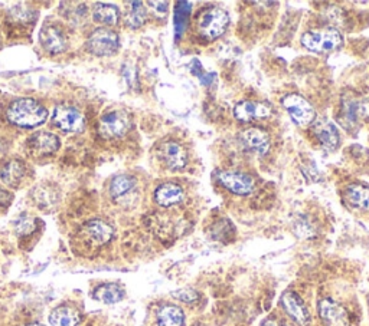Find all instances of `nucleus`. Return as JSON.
Here are the masks:
<instances>
[{
	"label": "nucleus",
	"instance_id": "nucleus-1",
	"mask_svg": "<svg viewBox=\"0 0 369 326\" xmlns=\"http://www.w3.org/2000/svg\"><path fill=\"white\" fill-rule=\"evenodd\" d=\"M8 121L20 128H36L48 118V110L36 99L19 98L6 111Z\"/></svg>",
	"mask_w": 369,
	"mask_h": 326
},
{
	"label": "nucleus",
	"instance_id": "nucleus-2",
	"mask_svg": "<svg viewBox=\"0 0 369 326\" xmlns=\"http://www.w3.org/2000/svg\"><path fill=\"white\" fill-rule=\"evenodd\" d=\"M113 236L114 229L107 221L102 218H94L81 225L77 239L85 250H97L111 242Z\"/></svg>",
	"mask_w": 369,
	"mask_h": 326
},
{
	"label": "nucleus",
	"instance_id": "nucleus-3",
	"mask_svg": "<svg viewBox=\"0 0 369 326\" xmlns=\"http://www.w3.org/2000/svg\"><path fill=\"white\" fill-rule=\"evenodd\" d=\"M228 23L230 16L224 9L209 8L204 10L198 19V31L205 39L212 40L225 32Z\"/></svg>",
	"mask_w": 369,
	"mask_h": 326
},
{
	"label": "nucleus",
	"instance_id": "nucleus-4",
	"mask_svg": "<svg viewBox=\"0 0 369 326\" xmlns=\"http://www.w3.org/2000/svg\"><path fill=\"white\" fill-rule=\"evenodd\" d=\"M302 43L313 52H329L342 43V36L336 29H319L306 32L302 36Z\"/></svg>",
	"mask_w": 369,
	"mask_h": 326
},
{
	"label": "nucleus",
	"instance_id": "nucleus-5",
	"mask_svg": "<svg viewBox=\"0 0 369 326\" xmlns=\"http://www.w3.org/2000/svg\"><path fill=\"white\" fill-rule=\"evenodd\" d=\"M87 49L95 57L114 55L118 49V35L107 28L95 29L87 39Z\"/></svg>",
	"mask_w": 369,
	"mask_h": 326
},
{
	"label": "nucleus",
	"instance_id": "nucleus-6",
	"mask_svg": "<svg viewBox=\"0 0 369 326\" xmlns=\"http://www.w3.org/2000/svg\"><path fill=\"white\" fill-rule=\"evenodd\" d=\"M281 104L287 110L290 118L298 125H300V127H306V125H310L312 122H314L316 119L314 108L303 96L298 94L286 95L281 99Z\"/></svg>",
	"mask_w": 369,
	"mask_h": 326
},
{
	"label": "nucleus",
	"instance_id": "nucleus-7",
	"mask_svg": "<svg viewBox=\"0 0 369 326\" xmlns=\"http://www.w3.org/2000/svg\"><path fill=\"white\" fill-rule=\"evenodd\" d=\"M130 118L123 111H110L98 122V134L103 138L113 140L126 135L130 130Z\"/></svg>",
	"mask_w": 369,
	"mask_h": 326
},
{
	"label": "nucleus",
	"instance_id": "nucleus-8",
	"mask_svg": "<svg viewBox=\"0 0 369 326\" xmlns=\"http://www.w3.org/2000/svg\"><path fill=\"white\" fill-rule=\"evenodd\" d=\"M53 122L64 133H80L85 127L83 114L77 108L68 105H60L55 108Z\"/></svg>",
	"mask_w": 369,
	"mask_h": 326
},
{
	"label": "nucleus",
	"instance_id": "nucleus-9",
	"mask_svg": "<svg viewBox=\"0 0 369 326\" xmlns=\"http://www.w3.org/2000/svg\"><path fill=\"white\" fill-rule=\"evenodd\" d=\"M28 151L34 157H48L53 156L54 153L58 151L60 148V138L53 134V133H46L41 131L34 134L28 142Z\"/></svg>",
	"mask_w": 369,
	"mask_h": 326
},
{
	"label": "nucleus",
	"instance_id": "nucleus-10",
	"mask_svg": "<svg viewBox=\"0 0 369 326\" xmlns=\"http://www.w3.org/2000/svg\"><path fill=\"white\" fill-rule=\"evenodd\" d=\"M39 40L45 51L53 55L62 54L68 47V39L64 31H61L55 24H45L41 31Z\"/></svg>",
	"mask_w": 369,
	"mask_h": 326
},
{
	"label": "nucleus",
	"instance_id": "nucleus-11",
	"mask_svg": "<svg viewBox=\"0 0 369 326\" xmlns=\"http://www.w3.org/2000/svg\"><path fill=\"white\" fill-rule=\"evenodd\" d=\"M319 315L326 326H349L348 312L332 299H322L319 302Z\"/></svg>",
	"mask_w": 369,
	"mask_h": 326
},
{
	"label": "nucleus",
	"instance_id": "nucleus-12",
	"mask_svg": "<svg viewBox=\"0 0 369 326\" xmlns=\"http://www.w3.org/2000/svg\"><path fill=\"white\" fill-rule=\"evenodd\" d=\"M218 180L227 190L238 195H247L254 190V180L250 175L242 172H221L218 175Z\"/></svg>",
	"mask_w": 369,
	"mask_h": 326
},
{
	"label": "nucleus",
	"instance_id": "nucleus-13",
	"mask_svg": "<svg viewBox=\"0 0 369 326\" xmlns=\"http://www.w3.org/2000/svg\"><path fill=\"white\" fill-rule=\"evenodd\" d=\"M272 115V107L264 103L256 101H242L235 105L234 117L241 122H250L253 119L268 118Z\"/></svg>",
	"mask_w": 369,
	"mask_h": 326
},
{
	"label": "nucleus",
	"instance_id": "nucleus-14",
	"mask_svg": "<svg viewBox=\"0 0 369 326\" xmlns=\"http://www.w3.org/2000/svg\"><path fill=\"white\" fill-rule=\"evenodd\" d=\"M281 305H283L284 311L298 323L307 325L310 322L309 311H307L305 302L300 299V296L298 293L287 290L281 296Z\"/></svg>",
	"mask_w": 369,
	"mask_h": 326
},
{
	"label": "nucleus",
	"instance_id": "nucleus-15",
	"mask_svg": "<svg viewBox=\"0 0 369 326\" xmlns=\"http://www.w3.org/2000/svg\"><path fill=\"white\" fill-rule=\"evenodd\" d=\"M239 141L245 149L257 153L260 156L267 154L270 148V137L265 131L260 128H249L242 131L239 135Z\"/></svg>",
	"mask_w": 369,
	"mask_h": 326
},
{
	"label": "nucleus",
	"instance_id": "nucleus-16",
	"mask_svg": "<svg viewBox=\"0 0 369 326\" xmlns=\"http://www.w3.org/2000/svg\"><path fill=\"white\" fill-rule=\"evenodd\" d=\"M160 158L170 170H181L186 165V153L181 144L175 141H167L160 145Z\"/></svg>",
	"mask_w": 369,
	"mask_h": 326
},
{
	"label": "nucleus",
	"instance_id": "nucleus-17",
	"mask_svg": "<svg viewBox=\"0 0 369 326\" xmlns=\"http://www.w3.org/2000/svg\"><path fill=\"white\" fill-rule=\"evenodd\" d=\"M313 130H314V134L319 138V141H321L322 145L326 149H329V151H333V149L337 148V145L340 142L339 131L330 121H328L325 118L317 119L313 125Z\"/></svg>",
	"mask_w": 369,
	"mask_h": 326
},
{
	"label": "nucleus",
	"instance_id": "nucleus-18",
	"mask_svg": "<svg viewBox=\"0 0 369 326\" xmlns=\"http://www.w3.org/2000/svg\"><path fill=\"white\" fill-rule=\"evenodd\" d=\"M25 174H27V164L19 158L8 160L0 167V180L11 187H18L23 181Z\"/></svg>",
	"mask_w": 369,
	"mask_h": 326
},
{
	"label": "nucleus",
	"instance_id": "nucleus-19",
	"mask_svg": "<svg viewBox=\"0 0 369 326\" xmlns=\"http://www.w3.org/2000/svg\"><path fill=\"white\" fill-rule=\"evenodd\" d=\"M185 194L181 186L175 183H165L159 186L155 191V200L156 203L162 207H172L175 205L182 203Z\"/></svg>",
	"mask_w": 369,
	"mask_h": 326
},
{
	"label": "nucleus",
	"instance_id": "nucleus-20",
	"mask_svg": "<svg viewBox=\"0 0 369 326\" xmlns=\"http://www.w3.org/2000/svg\"><path fill=\"white\" fill-rule=\"evenodd\" d=\"M98 302H103L107 305L117 304L125 297V289H123L118 283H104L95 288V290L91 295Z\"/></svg>",
	"mask_w": 369,
	"mask_h": 326
},
{
	"label": "nucleus",
	"instance_id": "nucleus-21",
	"mask_svg": "<svg viewBox=\"0 0 369 326\" xmlns=\"http://www.w3.org/2000/svg\"><path fill=\"white\" fill-rule=\"evenodd\" d=\"M78 322V311L69 305L55 308L53 313L49 315V323H51V326H77Z\"/></svg>",
	"mask_w": 369,
	"mask_h": 326
},
{
	"label": "nucleus",
	"instance_id": "nucleus-22",
	"mask_svg": "<svg viewBox=\"0 0 369 326\" xmlns=\"http://www.w3.org/2000/svg\"><path fill=\"white\" fill-rule=\"evenodd\" d=\"M158 326H185L182 309L175 305H163L158 312Z\"/></svg>",
	"mask_w": 369,
	"mask_h": 326
},
{
	"label": "nucleus",
	"instance_id": "nucleus-23",
	"mask_svg": "<svg viewBox=\"0 0 369 326\" xmlns=\"http://www.w3.org/2000/svg\"><path fill=\"white\" fill-rule=\"evenodd\" d=\"M92 17L95 22L102 24H116L120 19V12L114 5L109 3H97L92 9Z\"/></svg>",
	"mask_w": 369,
	"mask_h": 326
},
{
	"label": "nucleus",
	"instance_id": "nucleus-24",
	"mask_svg": "<svg viewBox=\"0 0 369 326\" xmlns=\"http://www.w3.org/2000/svg\"><path fill=\"white\" fill-rule=\"evenodd\" d=\"M136 187V179L132 175H117V177L110 184V194L113 198H121L132 193Z\"/></svg>",
	"mask_w": 369,
	"mask_h": 326
},
{
	"label": "nucleus",
	"instance_id": "nucleus-25",
	"mask_svg": "<svg viewBox=\"0 0 369 326\" xmlns=\"http://www.w3.org/2000/svg\"><path fill=\"white\" fill-rule=\"evenodd\" d=\"M348 202L356 209L369 207V188L363 186H352L347 191Z\"/></svg>",
	"mask_w": 369,
	"mask_h": 326
},
{
	"label": "nucleus",
	"instance_id": "nucleus-26",
	"mask_svg": "<svg viewBox=\"0 0 369 326\" xmlns=\"http://www.w3.org/2000/svg\"><path fill=\"white\" fill-rule=\"evenodd\" d=\"M129 12L126 16V24L132 29H137L143 27L146 20V10L143 8L141 2H130L129 3Z\"/></svg>",
	"mask_w": 369,
	"mask_h": 326
},
{
	"label": "nucleus",
	"instance_id": "nucleus-27",
	"mask_svg": "<svg viewBox=\"0 0 369 326\" xmlns=\"http://www.w3.org/2000/svg\"><path fill=\"white\" fill-rule=\"evenodd\" d=\"M15 229L20 236H28L34 233V230L36 229V221L28 216H22L20 218L16 220Z\"/></svg>",
	"mask_w": 369,
	"mask_h": 326
},
{
	"label": "nucleus",
	"instance_id": "nucleus-28",
	"mask_svg": "<svg viewBox=\"0 0 369 326\" xmlns=\"http://www.w3.org/2000/svg\"><path fill=\"white\" fill-rule=\"evenodd\" d=\"M174 296L179 300H182V302H186V304H190V302H195L196 299L200 297L198 292H195L193 289H181L178 292H174Z\"/></svg>",
	"mask_w": 369,
	"mask_h": 326
},
{
	"label": "nucleus",
	"instance_id": "nucleus-29",
	"mask_svg": "<svg viewBox=\"0 0 369 326\" xmlns=\"http://www.w3.org/2000/svg\"><path fill=\"white\" fill-rule=\"evenodd\" d=\"M356 117L369 121V98L363 99L361 103H356Z\"/></svg>",
	"mask_w": 369,
	"mask_h": 326
},
{
	"label": "nucleus",
	"instance_id": "nucleus-30",
	"mask_svg": "<svg viewBox=\"0 0 369 326\" xmlns=\"http://www.w3.org/2000/svg\"><path fill=\"white\" fill-rule=\"evenodd\" d=\"M151 6H156L155 9L159 12H166L167 10V3L166 2H151Z\"/></svg>",
	"mask_w": 369,
	"mask_h": 326
},
{
	"label": "nucleus",
	"instance_id": "nucleus-31",
	"mask_svg": "<svg viewBox=\"0 0 369 326\" xmlns=\"http://www.w3.org/2000/svg\"><path fill=\"white\" fill-rule=\"evenodd\" d=\"M263 326H283L279 320H276V319H272V318H268V319H265L264 322H263Z\"/></svg>",
	"mask_w": 369,
	"mask_h": 326
}]
</instances>
